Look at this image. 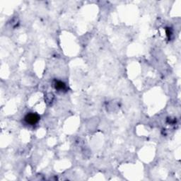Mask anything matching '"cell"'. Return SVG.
<instances>
[{
	"instance_id": "obj_1",
	"label": "cell",
	"mask_w": 181,
	"mask_h": 181,
	"mask_svg": "<svg viewBox=\"0 0 181 181\" xmlns=\"http://www.w3.org/2000/svg\"><path fill=\"white\" fill-rule=\"evenodd\" d=\"M39 119H40L39 116L37 114L33 113L27 114L25 117V121L26 122L27 124H29L31 125H35L38 122Z\"/></svg>"
},
{
	"instance_id": "obj_2",
	"label": "cell",
	"mask_w": 181,
	"mask_h": 181,
	"mask_svg": "<svg viewBox=\"0 0 181 181\" xmlns=\"http://www.w3.org/2000/svg\"><path fill=\"white\" fill-rule=\"evenodd\" d=\"M54 86H55V89L59 90H64L66 88L65 84L63 83L62 82H60V81H56V82H55Z\"/></svg>"
}]
</instances>
